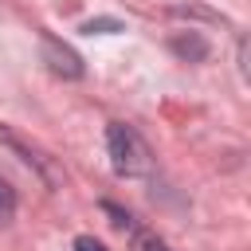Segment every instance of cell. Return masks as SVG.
Here are the masks:
<instances>
[{
    "label": "cell",
    "mask_w": 251,
    "mask_h": 251,
    "mask_svg": "<svg viewBox=\"0 0 251 251\" xmlns=\"http://www.w3.org/2000/svg\"><path fill=\"white\" fill-rule=\"evenodd\" d=\"M106 149H110V165H114V173H122V176H141V173H149V145L141 141V133L133 129V126H126V122H110L106 126Z\"/></svg>",
    "instance_id": "6da1fadb"
},
{
    "label": "cell",
    "mask_w": 251,
    "mask_h": 251,
    "mask_svg": "<svg viewBox=\"0 0 251 251\" xmlns=\"http://www.w3.org/2000/svg\"><path fill=\"white\" fill-rule=\"evenodd\" d=\"M39 51H43V63H47V71L55 75V78H82L86 75V67H82V59H78V51L75 47H67L63 39H55V35H39Z\"/></svg>",
    "instance_id": "7a4b0ae2"
},
{
    "label": "cell",
    "mask_w": 251,
    "mask_h": 251,
    "mask_svg": "<svg viewBox=\"0 0 251 251\" xmlns=\"http://www.w3.org/2000/svg\"><path fill=\"white\" fill-rule=\"evenodd\" d=\"M169 47H173V55L184 59V63H200V59H208V51H212L200 31H180V35L169 39Z\"/></svg>",
    "instance_id": "3957f363"
},
{
    "label": "cell",
    "mask_w": 251,
    "mask_h": 251,
    "mask_svg": "<svg viewBox=\"0 0 251 251\" xmlns=\"http://www.w3.org/2000/svg\"><path fill=\"white\" fill-rule=\"evenodd\" d=\"M0 141H4V145H12V149H16V153H20L24 161H27V165H35V169L43 173V180H47V184H59V173H55V169L47 165V157H43V153H35L31 145H24V141H20V137H16L12 129H4V126H0Z\"/></svg>",
    "instance_id": "277c9868"
},
{
    "label": "cell",
    "mask_w": 251,
    "mask_h": 251,
    "mask_svg": "<svg viewBox=\"0 0 251 251\" xmlns=\"http://www.w3.org/2000/svg\"><path fill=\"white\" fill-rule=\"evenodd\" d=\"M129 231V243H133V251H173L157 231H149V227H141V224H129L126 227Z\"/></svg>",
    "instance_id": "5b68a950"
},
{
    "label": "cell",
    "mask_w": 251,
    "mask_h": 251,
    "mask_svg": "<svg viewBox=\"0 0 251 251\" xmlns=\"http://www.w3.org/2000/svg\"><path fill=\"white\" fill-rule=\"evenodd\" d=\"M82 31H86V35H94V31H98V35H114V31H126V24H122V20H110V16H98V20H86Z\"/></svg>",
    "instance_id": "8992f818"
},
{
    "label": "cell",
    "mask_w": 251,
    "mask_h": 251,
    "mask_svg": "<svg viewBox=\"0 0 251 251\" xmlns=\"http://www.w3.org/2000/svg\"><path fill=\"white\" fill-rule=\"evenodd\" d=\"M12 216H16V188L8 180H0V227L12 224Z\"/></svg>",
    "instance_id": "52a82bcc"
},
{
    "label": "cell",
    "mask_w": 251,
    "mask_h": 251,
    "mask_svg": "<svg viewBox=\"0 0 251 251\" xmlns=\"http://www.w3.org/2000/svg\"><path fill=\"white\" fill-rule=\"evenodd\" d=\"M75 251H106V243L94 239V235H78V239H75Z\"/></svg>",
    "instance_id": "ba28073f"
}]
</instances>
